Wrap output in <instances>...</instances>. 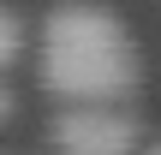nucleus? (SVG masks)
Here are the masks:
<instances>
[{
	"mask_svg": "<svg viewBox=\"0 0 161 155\" xmlns=\"http://www.w3.org/2000/svg\"><path fill=\"white\" fill-rule=\"evenodd\" d=\"M18 48H24V24H18V12H12V6H0V66H12V60H18Z\"/></svg>",
	"mask_w": 161,
	"mask_h": 155,
	"instance_id": "7ed1b4c3",
	"label": "nucleus"
},
{
	"mask_svg": "<svg viewBox=\"0 0 161 155\" xmlns=\"http://www.w3.org/2000/svg\"><path fill=\"white\" fill-rule=\"evenodd\" d=\"M42 90L66 108H125L143 84L137 42L125 36L119 12L96 0H60L42 24Z\"/></svg>",
	"mask_w": 161,
	"mask_h": 155,
	"instance_id": "f257e3e1",
	"label": "nucleus"
},
{
	"mask_svg": "<svg viewBox=\"0 0 161 155\" xmlns=\"http://www.w3.org/2000/svg\"><path fill=\"white\" fill-rule=\"evenodd\" d=\"M12 113H18V96H12V90H6V84H0V125H6V119H12Z\"/></svg>",
	"mask_w": 161,
	"mask_h": 155,
	"instance_id": "20e7f679",
	"label": "nucleus"
},
{
	"mask_svg": "<svg viewBox=\"0 0 161 155\" xmlns=\"http://www.w3.org/2000/svg\"><path fill=\"white\" fill-rule=\"evenodd\" d=\"M143 155H161V143H155V149H143Z\"/></svg>",
	"mask_w": 161,
	"mask_h": 155,
	"instance_id": "39448f33",
	"label": "nucleus"
},
{
	"mask_svg": "<svg viewBox=\"0 0 161 155\" xmlns=\"http://www.w3.org/2000/svg\"><path fill=\"white\" fill-rule=\"evenodd\" d=\"M48 137L60 155H137L143 125L131 108H60L48 119Z\"/></svg>",
	"mask_w": 161,
	"mask_h": 155,
	"instance_id": "f03ea898",
	"label": "nucleus"
}]
</instances>
